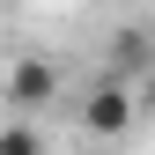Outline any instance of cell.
<instances>
[{
    "mask_svg": "<svg viewBox=\"0 0 155 155\" xmlns=\"http://www.w3.org/2000/svg\"><path fill=\"white\" fill-rule=\"evenodd\" d=\"M81 126L96 133V140H118V133L133 126V96H126L118 81H104V89H96L89 104H81Z\"/></svg>",
    "mask_w": 155,
    "mask_h": 155,
    "instance_id": "2",
    "label": "cell"
},
{
    "mask_svg": "<svg viewBox=\"0 0 155 155\" xmlns=\"http://www.w3.org/2000/svg\"><path fill=\"white\" fill-rule=\"evenodd\" d=\"M37 148H45L37 126H8V133H0V155H37Z\"/></svg>",
    "mask_w": 155,
    "mask_h": 155,
    "instance_id": "3",
    "label": "cell"
},
{
    "mask_svg": "<svg viewBox=\"0 0 155 155\" xmlns=\"http://www.w3.org/2000/svg\"><path fill=\"white\" fill-rule=\"evenodd\" d=\"M0 96H8L15 111H45L52 96H59V67H52V59H15L8 81H0Z\"/></svg>",
    "mask_w": 155,
    "mask_h": 155,
    "instance_id": "1",
    "label": "cell"
}]
</instances>
